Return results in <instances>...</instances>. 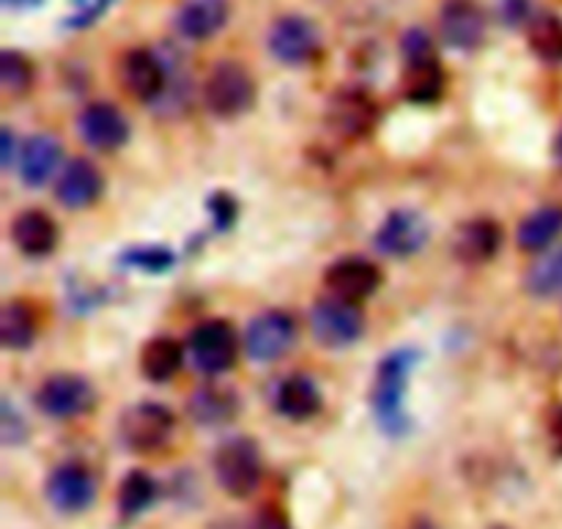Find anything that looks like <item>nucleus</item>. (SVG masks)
Wrapping results in <instances>:
<instances>
[{
    "label": "nucleus",
    "instance_id": "473e14b6",
    "mask_svg": "<svg viewBox=\"0 0 562 529\" xmlns=\"http://www.w3.org/2000/svg\"><path fill=\"white\" fill-rule=\"evenodd\" d=\"M401 49H404L406 64H420V60H434V42L423 27H412V31L404 33V42H401Z\"/></svg>",
    "mask_w": 562,
    "mask_h": 529
},
{
    "label": "nucleus",
    "instance_id": "20e7f679",
    "mask_svg": "<svg viewBox=\"0 0 562 529\" xmlns=\"http://www.w3.org/2000/svg\"><path fill=\"white\" fill-rule=\"evenodd\" d=\"M187 351H190V360L198 371L206 373V376H220L228 368H234L236 357H239V338L228 322L214 318V322H203L201 327L192 329Z\"/></svg>",
    "mask_w": 562,
    "mask_h": 529
},
{
    "label": "nucleus",
    "instance_id": "6ab92c4d",
    "mask_svg": "<svg viewBox=\"0 0 562 529\" xmlns=\"http://www.w3.org/2000/svg\"><path fill=\"white\" fill-rule=\"evenodd\" d=\"M11 239L25 256H49L58 245V225L47 212H22L11 223Z\"/></svg>",
    "mask_w": 562,
    "mask_h": 529
},
{
    "label": "nucleus",
    "instance_id": "2eb2a0df",
    "mask_svg": "<svg viewBox=\"0 0 562 529\" xmlns=\"http://www.w3.org/2000/svg\"><path fill=\"white\" fill-rule=\"evenodd\" d=\"M77 132L88 146L99 148V151H113L130 140V124L121 110L108 102L88 104L77 119Z\"/></svg>",
    "mask_w": 562,
    "mask_h": 529
},
{
    "label": "nucleus",
    "instance_id": "cd10ccee",
    "mask_svg": "<svg viewBox=\"0 0 562 529\" xmlns=\"http://www.w3.org/2000/svg\"><path fill=\"white\" fill-rule=\"evenodd\" d=\"M527 42L541 60L562 64V16L552 11L532 16L527 22Z\"/></svg>",
    "mask_w": 562,
    "mask_h": 529
},
{
    "label": "nucleus",
    "instance_id": "423d86ee",
    "mask_svg": "<svg viewBox=\"0 0 562 529\" xmlns=\"http://www.w3.org/2000/svg\"><path fill=\"white\" fill-rule=\"evenodd\" d=\"M176 420L165 406L159 404H137L124 412L121 417V442L132 450V453H154L162 450L173 437Z\"/></svg>",
    "mask_w": 562,
    "mask_h": 529
},
{
    "label": "nucleus",
    "instance_id": "9d476101",
    "mask_svg": "<svg viewBox=\"0 0 562 529\" xmlns=\"http://www.w3.org/2000/svg\"><path fill=\"white\" fill-rule=\"evenodd\" d=\"M296 324L289 313L269 311L252 318L245 333V346L250 360L274 362L294 346Z\"/></svg>",
    "mask_w": 562,
    "mask_h": 529
},
{
    "label": "nucleus",
    "instance_id": "b1692460",
    "mask_svg": "<svg viewBox=\"0 0 562 529\" xmlns=\"http://www.w3.org/2000/svg\"><path fill=\"white\" fill-rule=\"evenodd\" d=\"M190 417L198 426H225L236 415V398L225 387H201L190 395Z\"/></svg>",
    "mask_w": 562,
    "mask_h": 529
},
{
    "label": "nucleus",
    "instance_id": "72a5a7b5",
    "mask_svg": "<svg viewBox=\"0 0 562 529\" xmlns=\"http://www.w3.org/2000/svg\"><path fill=\"white\" fill-rule=\"evenodd\" d=\"M115 0H75V14L66 20L69 27H88L113 5Z\"/></svg>",
    "mask_w": 562,
    "mask_h": 529
},
{
    "label": "nucleus",
    "instance_id": "7ed1b4c3",
    "mask_svg": "<svg viewBox=\"0 0 562 529\" xmlns=\"http://www.w3.org/2000/svg\"><path fill=\"white\" fill-rule=\"evenodd\" d=\"M209 110L220 119H236V115L247 113L256 102V82H252L250 71L245 66L234 64V60H223L209 75L206 88H203Z\"/></svg>",
    "mask_w": 562,
    "mask_h": 529
},
{
    "label": "nucleus",
    "instance_id": "aec40b11",
    "mask_svg": "<svg viewBox=\"0 0 562 529\" xmlns=\"http://www.w3.org/2000/svg\"><path fill=\"white\" fill-rule=\"evenodd\" d=\"M272 404L278 415L289 417V420H311L322 409V393L313 384V379L294 373L274 387Z\"/></svg>",
    "mask_w": 562,
    "mask_h": 529
},
{
    "label": "nucleus",
    "instance_id": "ea45409f",
    "mask_svg": "<svg viewBox=\"0 0 562 529\" xmlns=\"http://www.w3.org/2000/svg\"><path fill=\"white\" fill-rule=\"evenodd\" d=\"M554 157H558V162L562 165V132L558 135V140H554Z\"/></svg>",
    "mask_w": 562,
    "mask_h": 529
},
{
    "label": "nucleus",
    "instance_id": "0eeeda50",
    "mask_svg": "<svg viewBox=\"0 0 562 529\" xmlns=\"http://www.w3.org/2000/svg\"><path fill=\"white\" fill-rule=\"evenodd\" d=\"M97 477L82 464L55 466L47 477V486H44L47 503L66 516H77L91 508L97 503Z\"/></svg>",
    "mask_w": 562,
    "mask_h": 529
},
{
    "label": "nucleus",
    "instance_id": "2f4dec72",
    "mask_svg": "<svg viewBox=\"0 0 562 529\" xmlns=\"http://www.w3.org/2000/svg\"><path fill=\"white\" fill-rule=\"evenodd\" d=\"M121 261L130 263V267L143 269V272H168L173 267L176 256L162 245H146V247H132L121 256Z\"/></svg>",
    "mask_w": 562,
    "mask_h": 529
},
{
    "label": "nucleus",
    "instance_id": "4468645a",
    "mask_svg": "<svg viewBox=\"0 0 562 529\" xmlns=\"http://www.w3.org/2000/svg\"><path fill=\"white\" fill-rule=\"evenodd\" d=\"M329 294L340 296L349 302H362L373 296L382 285V272L376 263L366 261V258H340L324 274Z\"/></svg>",
    "mask_w": 562,
    "mask_h": 529
},
{
    "label": "nucleus",
    "instance_id": "f257e3e1",
    "mask_svg": "<svg viewBox=\"0 0 562 529\" xmlns=\"http://www.w3.org/2000/svg\"><path fill=\"white\" fill-rule=\"evenodd\" d=\"M417 354L409 349L393 351L382 360L379 365L376 379H373L371 390V404L376 412L379 428H382L387 437L398 439L404 434H409V415H406V384H409V373L415 368Z\"/></svg>",
    "mask_w": 562,
    "mask_h": 529
},
{
    "label": "nucleus",
    "instance_id": "5701e85b",
    "mask_svg": "<svg viewBox=\"0 0 562 529\" xmlns=\"http://www.w3.org/2000/svg\"><path fill=\"white\" fill-rule=\"evenodd\" d=\"M562 236V206H543L519 225V247L527 252H543Z\"/></svg>",
    "mask_w": 562,
    "mask_h": 529
},
{
    "label": "nucleus",
    "instance_id": "1a4fd4ad",
    "mask_svg": "<svg viewBox=\"0 0 562 529\" xmlns=\"http://www.w3.org/2000/svg\"><path fill=\"white\" fill-rule=\"evenodd\" d=\"M269 49L280 64L300 66L316 58L318 49H322V36L311 20L289 14L280 16L269 31Z\"/></svg>",
    "mask_w": 562,
    "mask_h": 529
},
{
    "label": "nucleus",
    "instance_id": "4be33fe9",
    "mask_svg": "<svg viewBox=\"0 0 562 529\" xmlns=\"http://www.w3.org/2000/svg\"><path fill=\"white\" fill-rule=\"evenodd\" d=\"M60 162V146L49 135H33L20 151V176L27 187H42L53 179Z\"/></svg>",
    "mask_w": 562,
    "mask_h": 529
},
{
    "label": "nucleus",
    "instance_id": "a211bd4d",
    "mask_svg": "<svg viewBox=\"0 0 562 529\" xmlns=\"http://www.w3.org/2000/svg\"><path fill=\"white\" fill-rule=\"evenodd\" d=\"M55 195L66 209H86L102 195V173L88 159H71L60 173Z\"/></svg>",
    "mask_w": 562,
    "mask_h": 529
},
{
    "label": "nucleus",
    "instance_id": "39448f33",
    "mask_svg": "<svg viewBox=\"0 0 562 529\" xmlns=\"http://www.w3.org/2000/svg\"><path fill=\"white\" fill-rule=\"evenodd\" d=\"M311 329L313 338L327 349H344L360 340L362 329H366V318L357 302L340 300V296L329 294L327 300L316 302L311 313Z\"/></svg>",
    "mask_w": 562,
    "mask_h": 529
},
{
    "label": "nucleus",
    "instance_id": "412c9836",
    "mask_svg": "<svg viewBox=\"0 0 562 529\" xmlns=\"http://www.w3.org/2000/svg\"><path fill=\"white\" fill-rule=\"evenodd\" d=\"M329 121L344 137H366L376 124V104L362 91H344L329 108Z\"/></svg>",
    "mask_w": 562,
    "mask_h": 529
},
{
    "label": "nucleus",
    "instance_id": "4c0bfd02",
    "mask_svg": "<svg viewBox=\"0 0 562 529\" xmlns=\"http://www.w3.org/2000/svg\"><path fill=\"white\" fill-rule=\"evenodd\" d=\"M0 143H3V154H0V162L11 165V148H14V135L9 130L0 132Z\"/></svg>",
    "mask_w": 562,
    "mask_h": 529
},
{
    "label": "nucleus",
    "instance_id": "a19ab883",
    "mask_svg": "<svg viewBox=\"0 0 562 529\" xmlns=\"http://www.w3.org/2000/svg\"><path fill=\"white\" fill-rule=\"evenodd\" d=\"M412 529H437V527H434V525H428V521H417V525L412 527Z\"/></svg>",
    "mask_w": 562,
    "mask_h": 529
},
{
    "label": "nucleus",
    "instance_id": "393cba45",
    "mask_svg": "<svg viewBox=\"0 0 562 529\" xmlns=\"http://www.w3.org/2000/svg\"><path fill=\"white\" fill-rule=\"evenodd\" d=\"M181 362H184V351L173 338H154L148 340L146 349L140 354V368L146 379L151 382H170L179 373Z\"/></svg>",
    "mask_w": 562,
    "mask_h": 529
},
{
    "label": "nucleus",
    "instance_id": "c756f323",
    "mask_svg": "<svg viewBox=\"0 0 562 529\" xmlns=\"http://www.w3.org/2000/svg\"><path fill=\"white\" fill-rule=\"evenodd\" d=\"M36 338V318L25 302H9L0 313V340L5 349H27Z\"/></svg>",
    "mask_w": 562,
    "mask_h": 529
},
{
    "label": "nucleus",
    "instance_id": "58836bf2",
    "mask_svg": "<svg viewBox=\"0 0 562 529\" xmlns=\"http://www.w3.org/2000/svg\"><path fill=\"white\" fill-rule=\"evenodd\" d=\"M5 9H36L42 0H3Z\"/></svg>",
    "mask_w": 562,
    "mask_h": 529
},
{
    "label": "nucleus",
    "instance_id": "ddd939ff",
    "mask_svg": "<svg viewBox=\"0 0 562 529\" xmlns=\"http://www.w3.org/2000/svg\"><path fill=\"white\" fill-rule=\"evenodd\" d=\"M439 33L456 49H475L486 38V16L475 0H445L439 11Z\"/></svg>",
    "mask_w": 562,
    "mask_h": 529
},
{
    "label": "nucleus",
    "instance_id": "a878e982",
    "mask_svg": "<svg viewBox=\"0 0 562 529\" xmlns=\"http://www.w3.org/2000/svg\"><path fill=\"white\" fill-rule=\"evenodd\" d=\"M445 75L439 60H420V64H406L404 75V93L409 102L431 104L442 97Z\"/></svg>",
    "mask_w": 562,
    "mask_h": 529
},
{
    "label": "nucleus",
    "instance_id": "dca6fc26",
    "mask_svg": "<svg viewBox=\"0 0 562 529\" xmlns=\"http://www.w3.org/2000/svg\"><path fill=\"white\" fill-rule=\"evenodd\" d=\"M231 16V0H181L176 11V31L192 42L212 38Z\"/></svg>",
    "mask_w": 562,
    "mask_h": 529
},
{
    "label": "nucleus",
    "instance_id": "c9c22d12",
    "mask_svg": "<svg viewBox=\"0 0 562 529\" xmlns=\"http://www.w3.org/2000/svg\"><path fill=\"white\" fill-rule=\"evenodd\" d=\"M0 437L5 444L25 442V420L14 415L9 404H3V415H0Z\"/></svg>",
    "mask_w": 562,
    "mask_h": 529
},
{
    "label": "nucleus",
    "instance_id": "6e6552de",
    "mask_svg": "<svg viewBox=\"0 0 562 529\" xmlns=\"http://www.w3.org/2000/svg\"><path fill=\"white\" fill-rule=\"evenodd\" d=\"M36 406L53 420H71L91 409L93 387L75 373H58L38 387Z\"/></svg>",
    "mask_w": 562,
    "mask_h": 529
},
{
    "label": "nucleus",
    "instance_id": "f3484780",
    "mask_svg": "<svg viewBox=\"0 0 562 529\" xmlns=\"http://www.w3.org/2000/svg\"><path fill=\"white\" fill-rule=\"evenodd\" d=\"M499 245H503V234L494 220H472L453 234V256L470 267L492 261Z\"/></svg>",
    "mask_w": 562,
    "mask_h": 529
},
{
    "label": "nucleus",
    "instance_id": "bb28decb",
    "mask_svg": "<svg viewBox=\"0 0 562 529\" xmlns=\"http://www.w3.org/2000/svg\"><path fill=\"white\" fill-rule=\"evenodd\" d=\"M525 285L538 300L562 296V245L541 252V258L527 269Z\"/></svg>",
    "mask_w": 562,
    "mask_h": 529
},
{
    "label": "nucleus",
    "instance_id": "f704fd0d",
    "mask_svg": "<svg viewBox=\"0 0 562 529\" xmlns=\"http://www.w3.org/2000/svg\"><path fill=\"white\" fill-rule=\"evenodd\" d=\"M530 11H532L530 0H497L499 20L510 27H519L525 25V22H530L532 20Z\"/></svg>",
    "mask_w": 562,
    "mask_h": 529
},
{
    "label": "nucleus",
    "instance_id": "e433bc0d",
    "mask_svg": "<svg viewBox=\"0 0 562 529\" xmlns=\"http://www.w3.org/2000/svg\"><path fill=\"white\" fill-rule=\"evenodd\" d=\"M549 437H552L554 450L562 455V406L560 409H554L552 420H549Z\"/></svg>",
    "mask_w": 562,
    "mask_h": 529
},
{
    "label": "nucleus",
    "instance_id": "f03ea898",
    "mask_svg": "<svg viewBox=\"0 0 562 529\" xmlns=\"http://www.w3.org/2000/svg\"><path fill=\"white\" fill-rule=\"evenodd\" d=\"M212 466L220 488L236 499L250 497L263 475L261 453H258L256 442L245 437L228 439V442L220 444L212 459Z\"/></svg>",
    "mask_w": 562,
    "mask_h": 529
},
{
    "label": "nucleus",
    "instance_id": "9b49d317",
    "mask_svg": "<svg viewBox=\"0 0 562 529\" xmlns=\"http://www.w3.org/2000/svg\"><path fill=\"white\" fill-rule=\"evenodd\" d=\"M431 225L415 209H398L376 230V250L390 258H409L426 247Z\"/></svg>",
    "mask_w": 562,
    "mask_h": 529
},
{
    "label": "nucleus",
    "instance_id": "79ce46f5",
    "mask_svg": "<svg viewBox=\"0 0 562 529\" xmlns=\"http://www.w3.org/2000/svg\"><path fill=\"white\" fill-rule=\"evenodd\" d=\"M494 529H508V527H494Z\"/></svg>",
    "mask_w": 562,
    "mask_h": 529
},
{
    "label": "nucleus",
    "instance_id": "7c9ffc66",
    "mask_svg": "<svg viewBox=\"0 0 562 529\" xmlns=\"http://www.w3.org/2000/svg\"><path fill=\"white\" fill-rule=\"evenodd\" d=\"M33 80V66L25 55L14 53V49H3L0 55V86L5 93H25Z\"/></svg>",
    "mask_w": 562,
    "mask_h": 529
},
{
    "label": "nucleus",
    "instance_id": "c85d7f7f",
    "mask_svg": "<svg viewBox=\"0 0 562 529\" xmlns=\"http://www.w3.org/2000/svg\"><path fill=\"white\" fill-rule=\"evenodd\" d=\"M157 503V481L146 472L135 470L121 481L119 510L124 519H137Z\"/></svg>",
    "mask_w": 562,
    "mask_h": 529
},
{
    "label": "nucleus",
    "instance_id": "f8f14e48",
    "mask_svg": "<svg viewBox=\"0 0 562 529\" xmlns=\"http://www.w3.org/2000/svg\"><path fill=\"white\" fill-rule=\"evenodd\" d=\"M121 86L140 102H154L159 93L168 86V69H165L162 58L151 49H130L121 58Z\"/></svg>",
    "mask_w": 562,
    "mask_h": 529
}]
</instances>
